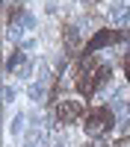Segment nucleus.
I'll return each instance as SVG.
<instances>
[{
	"mask_svg": "<svg viewBox=\"0 0 130 147\" xmlns=\"http://www.w3.org/2000/svg\"><path fill=\"white\" fill-rule=\"evenodd\" d=\"M110 21L115 27H130V6L127 3H112L110 6Z\"/></svg>",
	"mask_w": 130,
	"mask_h": 147,
	"instance_id": "f257e3e1",
	"label": "nucleus"
},
{
	"mask_svg": "<svg viewBox=\"0 0 130 147\" xmlns=\"http://www.w3.org/2000/svg\"><path fill=\"white\" fill-rule=\"evenodd\" d=\"M27 94H30V100L42 103L44 94H47V88H44V82H30V85H27Z\"/></svg>",
	"mask_w": 130,
	"mask_h": 147,
	"instance_id": "f03ea898",
	"label": "nucleus"
},
{
	"mask_svg": "<svg viewBox=\"0 0 130 147\" xmlns=\"http://www.w3.org/2000/svg\"><path fill=\"white\" fill-rule=\"evenodd\" d=\"M27 65H30V62H27V56H24V53H15V56L6 62V74H12V71L18 74L21 68H27Z\"/></svg>",
	"mask_w": 130,
	"mask_h": 147,
	"instance_id": "7ed1b4c3",
	"label": "nucleus"
},
{
	"mask_svg": "<svg viewBox=\"0 0 130 147\" xmlns=\"http://www.w3.org/2000/svg\"><path fill=\"white\" fill-rule=\"evenodd\" d=\"M9 132H12V136H21V132H24V112H18L15 118H12V124H9Z\"/></svg>",
	"mask_w": 130,
	"mask_h": 147,
	"instance_id": "20e7f679",
	"label": "nucleus"
},
{
	"mask_svg": "<svg viewBox=\"0 0 130 147\" xmlns=\"http://www.w3.org/2000/svg\"><path fill=\"white\" fill-rule=\"evenodd\" d=\"M33 74L39 77V82H44V80H47V62H35V65H33Z\"/></svg>",
	"mask_w": 130,
	"mask_h": 147,
	"instance_id": "39448f33",
	"label": "nucleus"
},
{
	"mask_svg": "<svg viewBox=\"0 0 130 147\" xmlns=\"http://www.w3.org/2000/svg\"><path fill=\"white\" fill-rule=\"evenodd\" d=\"M21 27H24V30H35V18L30 15V12H24V15H21Z\"/></svg>",
	"mask_w": 130,
	"mask_h": 147,
	"instance_id": "423d86ee",
	"label": "nucleus"
},
{
	"mask_svg": "<svg viewBox=\"0 0 130 147\" xmlns=\"http://www.w3.org/2000/svg\"><path fill=\"white\" fill-rule=\"evenodd\" d=\"M3 103H15V88L12 85H3Z\"/></svg>",
	"mask_w": 130,
	"mask_h": 147,
	"instance_id": "0eeeda50",
	"label": "nucleus"
}]
</instances>
